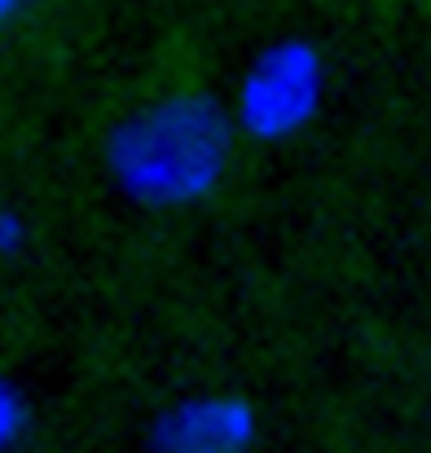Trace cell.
<instances>
[{
  "instance_id": "cell-6",
  "label": "cell",
  "mask_w": 431,
  "mask_h": 453,
  "mask_svg": "<svg viewBox=\"0 0 431 453\" xmlns=\"http://www.w3.org/2000/svg\"><path fill=\"white\" fill-rule=\"evenodd\" d=\"M18 4H22V0H0V22H9V18L18 13Z\"/></svg>"
},
{
  "instance_id": "cell-3",
  "label": "cell",
  "mask_w": 431,
  "mask_h": 453,
  "mask_svg": "<svg viewBox=\"0 0 431 453\" xmlns=\"http://www.w3.org/2000/svg\"><path fill=\"white\" fill-rule=\"evenodd\" d=\"M256 441V405L234 392L185 396L167 405L150 427V453H251Z\"/></svg>"
},
{
  "instance_id": "cell-5",
  "label": "cell",
  "mask_w": 431,
  "mask_h": 453,
  "mask_svg": "<svg viewBox=\"0 0 431 453\" xmlns=\"http://www.w3.org/2000/svg\"><path fill=\"white\" fill-rule=\"evenodd\" d=\"M27 238H31L27 216H22V211H13V207H0V260L18 256V251L27 247Z\"/></svg>"
},
{
  "instance_id": "cell-1",
  "label": "cell",
  "mask_w": 431,
  "mask_h": 453,
  "mask_svg": "<svg viewBox=\"0 0 431 453\" xmlns=\"http://www.w3.org/2000/svg\"><path fill=\"white\" fill-rule=\"evenodd\" d=\"M234 133V119L212 97H163L111 133L106 167L142 207H194L225 180Z\"/></svg>"
},
{
  "instance_id": "cell-2",
  "label": "cell",
  "mask_w": 431,
  "mask_h": 453,
  "mask_svg": "<svg viewBox=\"0 0 431 453\" xmlns=\"http://www.w3.org/2000/svg\"><path fill=\"white\" fill-rule=\"evenodd\" d=\"M321 88H326V75H321L317 49L299 40L273 44L247 66L238 84L234 128L247 133L251 142H290L317 119Z\"/></svg>"
},
{
  "instance_id": "cell-4",
  "label": "cell",
  "mask_w": 431,
  "mask_h": 453,
  "mask_svg": "<svg viewBox=\"0 0 431 453\" xmlns=\"http://www.w3.org/2000/svg\"><path fill=\"white\" fill-rule=\"evenodd\" d=\"M27 401H22V392L0 374V453H13L22 445V436H27Z\"/></svg>"
}]
</instances>
